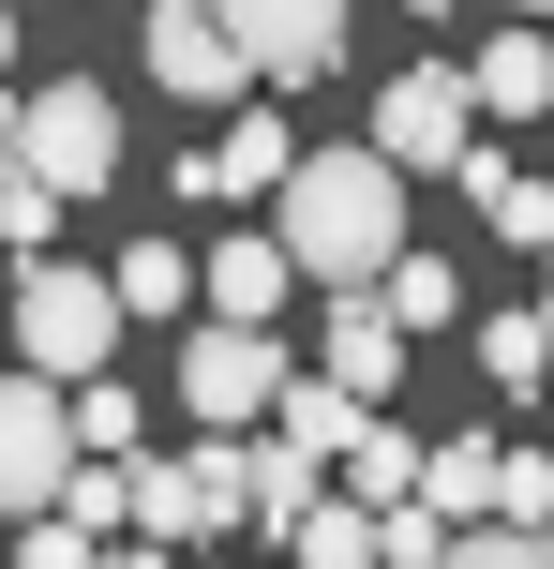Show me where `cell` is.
I'll list each match as a JSON object with an SVG mask.
<instances>
[{
  "label": "cell",
  "mask_w": 554,
  "mask_h": 569,
  "mask_svg": "<svg viewBox=\"0 0 554 569\" xmlns=\"http://www.w3.org/2000/svg\"><path fill=\"white\" fill-rule=\"evenodd\" d=\"M270 240H285L300 284H345V300H375L390 270H405V180L375 166V150H300V180L270 196Z\"/></svg>",
  "instance_id": "cell-1"
},
{
  "label": "cell",
  "mask_w": 554,
  "mask_h": 569,
  "mask_svg": "<svg viewBox=\"0 0 554 569\" xmlns=\"http://www.w3.org/2000/svg\"><path fill=\"white\" fill-rule=\"evenodd\" d=\"M120 300H105V270H75V256H46V270H16V375H46V390H90V375L120 360Z\"/></svg>",
  "instance_id": "cell-2"
},
{
  "label": "cell",
  "mask_w": 554,
  "mask_h": 569,
  "mask_svg": "<svg viewBox=\"0 0 554 569\" xmlns=\"http://www.w3.org/2000/svg\"><path fill=\"white\" fill-rule=\"evenodd\" d=\"M0 166H30L60 210H75V196H105V180H120V106H105L90 76H46V90L16 106V150H0Z\"/></svg>",
  "instance_id": "cell-3"
},
{
  "label": "cell",
  "mask_w": 554,
  "mask_h": 569,
  "mask_svg": "<svg viewBox=\"0 0 554 569\" xmlns=\"http://www.w3.org/2000/svg\"><path fill=\"white\" fill-rule=\"evenodd\" d=\"M360 150H375L390 180H450V166H465V150H480V106H465V60H405V76L375 90V136H360Z\"/></svg>",
  "instance_id": "cell-4"
},
{
  "label": "cell",
  "mask_w": 554,
  "mask_h": 569,
  "mask_svg": "<svg viewBox=\"0 0 554 569\" xmlns=\"http://www.w3.org/2000/svg\"><path fill=\"white\" fill-rule=\"evenodd\" d=\"M225 46H240L255 90H330L360 60V16L345 0H225Z\"/></svg>",
  "instance_id": "cell-5"
},
{
  "label": "cell",
  "mask_w": 554,
  "mask_h": 569,
  "mask_svg": "<svg viewBox=\"0 0 554 569\" xmlns=\"http://www.w3.org/2000/svg\"><path fill=\"white\" fill-rule=\"evenodd\" d=\"M285 390H300V360L270 330H195V345H180V405H195L210 435H270Z\"/></svg>",
  "instance_id": "cell-6"
},
{
  "label": "cell",
  "mask_w": 554,
  "mask_h": 569,
  "mask_svg": "<svg viewBox=\"0 0 554 569\" xmlns=\"http://www.w3.org/2000/svg\"><path fill=\"white\" fill-rule=\"evenodd\" d=\"M60 495H75V420H60V390H46V375H16V360H0V510H16V525H46Z\"/></svg>",
  "instance_id": "cell-7"
},
{
  "label": "cell",
  "mask_w": 554,
  "mask_h": 569,
  "mask_svg": "<svg viewBox=\"0 0 554 569\" xmlns=\"http://www.w3.org/2000/svg\"><path fill=\"white\" fill-rule=\"evenodd\" d=\"M135 46H150V90H180V106H240V90H255L210 0H150V30H135Z\"/></svg>",
  "instance_id": "cell-8"
},
{
  "label": "cell",
  "mask_w": 554,
  "mask_h": 569,
  "mask_svg": "<svg viewBox=\"0 0 554 569\" xmlns=\"http://www.w3.org/2000/svg\"><path fill=\"white\" fill-rule=\"evenodd\" d=\"M300 180V136H285V106H240L225 136L180 166V196H225V210H255V196H285Z\"/></svg>",
  "instance_id": "cell-9"
},
{
  "label": "cell",
  "mask_w": 554,
  "mask_h": 569,
  "mask_svg": "<svg viewBox=\"0 0 554 569\" xmlns=\"http://www.w3.org/2000/svg\"><path fill=\"white\" fill-rule=\"evenodd\" d=\"M465 106L495 120V136H510V120H554V30H525V16L480 30V46H465Z\"/></svg>",
  "instance_id": "cell-10"
},
{
  "label": "cell",
  "mask_w": 554,
  "mask_h": 569,
  "mask_svg": "<svg viewBox=\"0 0 554 569\" xmlns=\"http://www.w3.org/2000/svg\"><path fill=\"white\" fill-rule=\"evenodd\" d=\"M450 180H465V210H480L495 240H525V256H554V166H510V150L480 136V150H465Z\"/></svg>",
  "instance_id": "cell-11"
},
{
  "label": "cell",
  "mask_w": 554,
  "mask_h": 569,
  "mask_svg": "<svg viewBox=\"0 0 554 569\" xmlns=\"http://www.w3.org/2000/svg\"><path fill=\"white\" fill-rule=\"evenodd\" d=\"M315 375H330L345 405H375V420H390V390H405V330H390L375 300H330V345H315Z\"/></svg>",
  "instance_id": "cell-12"
},
{
  "label": "cell",
  "mask_w": 554,
  "mask_h": 569,
  "mask_svg": "<svg viewBox=\"0 0 554 569\" xmlns=\"http://www.w3.org/2000/svg\"><path fill=\"white\" fill-rule=\"evenodd\" d=\"M285 240H255V226H240L225 240V256H195V300H210V330H270V315H285Z\"/></svg>",
  "instance_id": "cell-13"
},
{
  "label": "cell",
  "mask_w": 554,
  "mask_h": 569,
  "mask_svg": "<svg viewBox=\"0 0 554 569\" xmlns=\"http://www.w3.org/2000/svg\"><path fill=\"white\" fill-rule=\"evenodd\" d=\"M300 510H330V465H300L285 435H240V525H270V540H285Z\"/></svg>",
  "instance_id": "cell-14"
},
{
  "label": "cell",
  "mask_w": 554,
  "mask_h": 569,
  "mask_svg": "<svg viewBox=\"0 0 554 569\" xmlns=\"http://www.w3.org/2000/svg\"><path fill=\"white\" fill-rule=\"evenodd\" d=\"M495 435H450V450H420V510L450 525V540H480V525H495Z\"/></svg>",
  "instance_id": "cell-15"
},
{
  "label": "cell",
  "mask_w": 554,
  "mask_h": 569,
  "mask_svg": "<svg viewBox=\"0 0 554 569\" xmlns=\"http://www.w3.org/2000/svg\"><path fill=\"white\" fill-rule=\"evenodd\" d=\"M270 435H285L300 465H330V480H345V450H360V435H375V405H345V390H330V375H300V390L270 405Z\"/></svg>",
  "instance_id": "cell-16"
},
{
  "label": "cell",
  "mask_w": 554,
  "mask_h": 569,
  "mask_svg": "<svg viewBox=\"0 0 554 569\" xmlns=\"http://www.w3.org/2000/svg\"><path fill=\"white\" fill-rule=\"evenodd\" d=\"M375 315H390V330H405V345H435V330H465V270H450V256H420V240H405V270L375 284Z\"/></svg>",
  "instance_id": "cell-17"
},
{
  "label": "cell",
  "mask_w": 554,
  "mask_h": 569,
  "mask_svg": "<svg viewBox=\"0 0 554 569\" xmlns=\"http://www.w3.org/2000/svg\"><path fill=\"white\" fill-rule=\"evenodd\" d=\"M405 495H420V435H405V420H375V435L345 450V510H405Z\"/></svg>",
  "instance_id": "cell-18"
},
{
  "label": "cell",
  "mask_w": 554,
  "mask_h": 569,
  "mask_svg": "<svg viewBox=\"0 0 554 569\" xmlns=\"http://www.w3.org/2000/svg\"><path fill=\"white\" fill-rule=\"evenodd\" d=\"M105 300H120V330H135V315H180L195 300V256H180V240H135V256L105 270Z\"/></svg>",
  "instance_id": "cell-19"
},
{
  "label": "cell",
  "mask_w": 554,
  "mask_h": 569,
  "mask_svg": "<svg viewBox=\"0 0 554 569\" xmlns=\"http://www.w3.org/2000/svg\"><path fill=\"white\" fill-rule=\"evenodd\" d=\"M480 375H495V390H540V375H554V330H540L525 300H495V315H480Z\"/></svg>",
  "instance_id": "cell-20"
},
{
  "label": "cell",
  "mask_w": 554,
  "mask_h": 569,
  "mask_svg": "<svg viewBox=\"0 0 554 569\" xmlns=\"http://www.w3.org/2000/svg\"><path fill=\"white\" fill-rule=\"evenodd\" d=\"M0 256H16V270H46V256H60V196H46L30 166H0Z\"/></svg>",
  "instance_id": "cell-21"
},
{
  "label": "cell",
  "mask_w": 554,
  "mask_h": 569,
  "mask_svg": "<svg viewBox=\"0 0 554 569\" xmlns=\"http://www.w3.org/2000/svg\"><path fill=\"white\" fill-rule=\"evenodd\" d=\"M285 569H375V525L330 495V510H300V525H285Z\"/></svg>",
  "instance_id": "cell-22"
},
{
  "label": "cell",
  "mask_w": 554,
  "mask_h": 569,
  "mask_svg": "<svg viewBox=\"0 0 554 569\" xmlns=\"http://www.w3.org/2000/svg\"><path fill=\"white\" fill-rule=\"evenodd\" d=\"M360 525H375V569H450V525L420 510V495L405 510H360Z\"/></svg>",
  "instance_id": "cell-23"
},
{
  "label": "cell",
  "mask_w": 554,
  "mask_h": 569,
  "mask_svg": "<svg viewBox=\"0 0 554 569\" xmlns=\"http://www.w3.org/2000/svg\"><path fill=\"white\" fill-rule=\"evenodd\" d=\"M16 569H105V540H75V525L46 510V525H16Z\"/></svg>",
  "instance_id": "cell-24"
},
{
  "label": "cell",
  "mask_w": 554,
  "mask_h": 569,
  "mask_svg": "<svg viewBox=\"0 0 554 569\" xmlns=\"http://www.w3.org/2000/svg\"><path fill=\"white\" fill-rule=\"evenodd\" d=\"M60 525H75V540H105V525H120V465H75V495H60Z\"/></svg>",
  "instance_id": "cell-25"
},
{
  "label": "cell",
  "mask_w": 554,
  "mask_h": 569,
  "mask_svg": "<svg viewBox=\"0 0 554 569\" xmlns=\"http://www.w3.org/2000/svg\"><path fill=\"white\" fill-rule=\"evenodd\" d=\"M450 569H554V540H510V525H480V540H450Z\"/></svg>",
  "instance_id": "cell-26"
},
{
  "label": "cell",
  "mask_w": 554,
  "mask_h": 569,
  "mask_svg": "<svg viewBox=\"0 0 554 569\" xmlns=\"http://www.w3.org/2000/svg\"><path fill=\"white\" fill-rule=\"evenodd\" d=\"M0 60H16V16H0ZM0 90H16V76H0Z\"/></svg>",
  "instance_id": "cell-27"
},
{
  "label": "cell",
  "mask_w": 554,
  "mask_h": 569,
  "mask_svg": "<svg viewBox=\"0 0 554 569\" xmlns=\"http://www.w3.org/2000/svg\"><path fill=\"white\" fill-rule=\"evenodd\" d=\"M540 390H554V375H540Z\"/></svg>",
  "instance_id": "cell-28"
}]
</instances>
